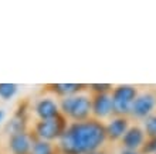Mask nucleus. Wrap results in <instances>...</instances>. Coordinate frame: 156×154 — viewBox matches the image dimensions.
I'll return each instance as SVG.
<instances>
[{
  "label": "nucleus",
  "instance_id": "obj_17",
  "mask_svg": "<svg viewBox=\"0 0 156 154\" xmlns=\"http://www.w3.org/2000/svg\"><path fill=\"white\" fill-rule=\"evenodd\" d=\"M121 154H140V151H133V150H126V149H122Z\"/></svg>",
  "mask_w": 156,
  "mask_h": 154
},
{
  "label": "nucleus",
  "instance_id": "obj_5",
  "mask_svg": "<svg viewBox=\"0 0 156 154\" xmlns=\"http://www.w3.org/2000/svg\"><path fill=\"white\" fill-rule=\"evenodd\" d=\"M156 108V93L153 91H145L142 93H138L136 99L132 103L131 116L135 119H146L148 116L153 115V110Z\"/></svg>",
  "mask_w": 156,
  "mask_h": 154
},
{
  "label": "nucleus",
  "instance_id": "obj_12",
  "mask_svg": "<svg viewBox=\"0 0 156 154\" xmlns=\"http://www.w3.org/2000/svg\"><path fill=\"white\" fill-rule=\"evenodd\" d=\"M33 136V134H31ZM31 154H58L57 144L45 140H40L33 136V146H31Z\"/></svg>",
  "mask_w": 156,
  "mask_h": 154
},
{
  "label": "nucleus",
  "instance_id": "obj_13",
  "mask_svg": "<svg viewBox=\"0 0 156 154\" xmlns=\"http://www.w3.org/2000/svg\"><path fill=\"white\" fill-rule=\"evenodd\" d=\"M19 91V85L16 84H0V99L10 101Z\"/></svg>",
  "mask_w": 156,
  "mask_h": 154
},
{
  "label": "nucleus",
  "instance_id": "obj_1",
  "mask_svg": "<svg viewBox=\"0 0 156 154\" xmlns=\"http://www.w3.org/2000/svg\"><path fill=\"white\" fill-rule=\"evenodd\" d=\"M105 142V125L91 118L85 122H68L57 142V150L58 154H87L101 150Z\"/></svg>",
  "mask_w": 156,
  "mask_h": 154
},
{
  "label": "nucleus",
  "instance_id": "obj_19",
  "mask_svg": "<svg viewBox=\"0 0 156 154\" xmlns=\"http://www.w3.org/2000/svg\"><path fill=\"white\" fill-rule=\"evenodd\" d=\"M87 154H105V153L101 151V150H98V151H92V153H87Z\"/></svg>",
  "mask_w": 156,
  "mask_h": 154
},
{
  "label": "nucleus",
  "instance_id": "obj_7",
  "mask_svg": "<svg viewBox=\"0 0 156 154\" xmlns=\"http://www.w3.org/2000/svg\"><path fill=\"white\" fill-rule=\"evenodd\" d=\"M33 136L27 130L16 132L7 136V151L9 154H31Z\"/></svg>",
  "mask_w": 156,
  "mask_h": 154
},
{
  "label": "nucleus",
  "instance_id": "obj_3",
  "mask_svg": "<svg viewBox=\"0 0 156 154\" xmlns=\"http://www.w3.org/2000/svg\"><path fill=\"white\" fill-rule=\"evenodd\" d=\"M68 120L64 116H58L51 120H37L33 126V136L40 140L54 143L58 142V139L61 137L64 130L67 129Z\"/></svg>",
  "mask_w": 156,
  "mask_h": 154
},
{
  "label": "nucleus",
  "instance_id": "obj_10",
  "mask_svg": "<svg viewBox=\"0 0 156 154\" xmlns=\"http://www.w3.org/2000/svg\"><path fill=\"white\" fill-rule=\"evenodd\" d=\"M145 140H146V134L144 129L139 126H131L126 133L123 134V137L121 139V143H122V147L126 150L139 151L144 146Z\"/></svg>",
  "mask_w": 156,
  "mask_h": 154
},
{
  "label": "nucleus",
  "instance_id": "obj_4",
  "mask_svg": "<svg viewBox=\"0 0 156 154\" xmlns=\"http://www.w3.org/2000/svg\"><path fill=\"white\" fill-rule=\"evenodd\" d=\"M138 96V89L133 85H118L111 92L112 106L115 116H126L131 113L133 101Z\"/></svg>",
  "mask_w": 156,
  "mask_h": 154
},
{
  "label": "nucleus",
  "instance_id": "obj_2",
  "mask_svg": "<svg viewBox=\"0 0 156 154\" xmlns=\"http://www.w3.org/2000/svg\"><path fill=\"white\" fill-rule=\"evenodd\" d=\"M60 112L70 123L85 122L92 118V101L91 95L77 93L58 101Z\"/></svg>",
  "mask_w": 156,
  "mask_h": 154
},
{
  "label": "nucleus",
  "instance_id": "obj_14",
  "mask_svg": "<svg viewBox=\"0 0 156 154\" xmlns=\"http://www.w3.org/2000/svg\"><path fill=\"white\" fill-rule=\"evenodd\" d=\"M144 132L146 137H156V115H151L144 120Z\"/></svg>",
  "mask_w": 156,
  "mask_h": 154
},
{
  "label": "nucleus",
  "instance_id": "obj_15",
  "mask_svg": "<svg viewBox=\"0 0 156 154\" xmlns=\"http://www.w3.org/2000/svg\"><path fill=\"white\" fill-rule=\"evenodd\" d=\"M88 89L92 92V95L95 93H111L114 86L109 84H91L88 85Z\"/></svg>",
  "mask_w": 156,
  "mask_h": 154
},
{
  "label": "nucleus",
  "instance_id": "obj_16",
  "mask_svg": "<svg viewBox=\"0 0 156 154\" xmlns=\"http://www.w3.org/2000/svg\"><path fill=\"white\" fill-rule=\"evenodd\" d=\"M139 151L140 154H156V137H146Z\"/></svg>",
  "mask_w": 156,
  "mask_h": 154
},
{
  "label": "nucleus",
  "instance_id": "obj_9",
  "mask_svg": "<svg viewBox=\"0 0 156 154\" xmlns=\"http://www.w3.org/2000/svg\"><path fill=\"white\" fill-rule=\"evenodd\" d=\"M129 127H131L129 126V119L126 116H114V118H111L105 125L107 140H111V142L121 140Z\"/></svg>",
  "mask_w": 156,
  "mask_h": 154
},
{
  "label": "nucleus",
  "instance_id": "obj_11",
  "mask_svg": "<svg viewBox=\"0 0 156 154\" xmlns=\"http://www.w3.org/2000/svg\"><path fill=\"white\" fill-rule=\"evenodd\" d=\"M85 88H88V86L82 85V84H51V85L45 86L44 91H47V92L53 93V95L58 96L60 99H62V98L81 93Z\"/></svg>",
  "mask_w": 156,
  "mask_h": 154
},
{
  "label": "nucleus",
  "instance_id": "obj_18",
  "mask_svg": "<svg viewBox=\"0 0 156 154\" xmlns=\"http://www.w3.org/2000/svg\"><path fill=\"white\" fill-rule=\"evenodd\" d=\"M4 116H6V115H4V110H3V109H0V123H2V122L4 120Z\"/></svg>",
  "mask_w": 156,
  "mask_h": 154
},
{
  "label": "nucleus",
  "instance_id": "obj_8",
  "mask_svg": "<svg viewBox=\"0 0 156 154\" xmlns=\"http://www.w3.org/2000/svg\"><path fill=\"white\" fill-rule=\"evenodd\" d=\"M92 101V118L97 120L108 119L114 115L111 93H95L91 96Z\"/></svg>",
  "mask_w": 156,
  "mask_h": 154
},
{
  "label": "nucleus",
  "instance_id": "obj_6",
  "mask_svg": "<svg viewBox=\"0 0 156 154\" xmlns=\"http://www.w3.org/2000/svg\"><path fill=\"white\" fill-rule=\"evenodd\" d=\"M33 113L36 115L37 120H51L61 116L58 101H55L53 96L38 98L33 105Z\"/></svg>",
  "mask_w": 156,
  "mask_h": 154
}]
</instances>
